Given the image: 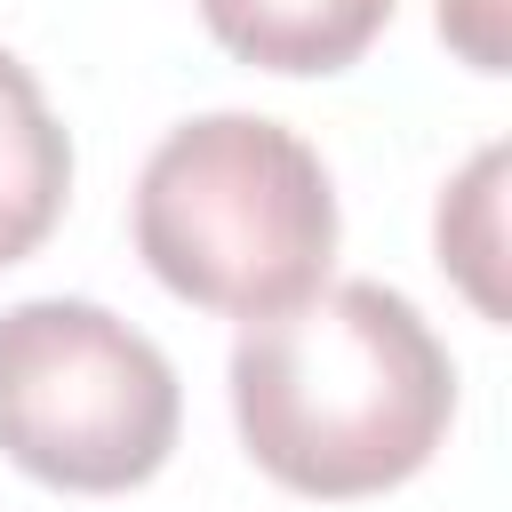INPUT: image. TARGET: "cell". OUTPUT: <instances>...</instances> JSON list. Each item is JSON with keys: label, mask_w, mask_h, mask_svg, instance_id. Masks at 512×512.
Here are the masks:
<instances>
[{"label": "cell", "mask_w": 512, "mask_h": 512, "mask_svg": "<svg viewBox=\"0 0 512 512\" xmlns=\"http://www.w3.org/2000/svg\"><path fill=\"white\" fill-rule=\"evenodd\" d=\"M456 416V368L432 320L384 280H320L256 312L232 344V424L248 456L320 504L416 480Z\"/></svg>", "instance_id": "obj_1"}, {"label": "cell", "mask_w": 512, "mask_h": 512, "mask_svg": "<svg viewBox=\"0 0 512 512\" xmlns=\"http://www.w3.org/2000/svg\"><path fill=\"white\" fill-rule=\"evenodd\" d=\"M136 256L200 312H280L328 280L336 192L320 152L264 112L168 128L136 176Z\"/></svg>", "instance_id": "obj_2"}, {"label": "cell", "mask_w": 512, "mask_h": 512, "mask_svg": "<svg viewBox=\"0 0 512 512\" xmlns=\"http://www.w3.org/2000/svg\"><path fill=\"white\" fill-rule=\"evenodd\" d=\"M184 424L168 352L88 296H32L0 312V456L40 488H144Z\"/></svg>", "instance_id": "obj_3"}, {"label": "cell", "mask_w": 512, "mask_h": 512, "mask_svg": "<svg viewBox=\"0 0 512 512\" xmlns=\"http://www.w3.org/2000/svg\"><path fill=\"white\" fill-rule=\"evenodd\" d=\"M400 0H200L216 48L256 72H344L392 24Z\"/></svg>", "instance_id": "obj_4"}, {"label": "cell", "mask_w": 512, "mask_h": 512, "mask_svg": "<svg viewBox=\"0 0 512 512\" xmlns=\"http://www.w3.org/2000/svg\"><path fill=\"white\" fill-rule=\"evenodd\" d=\"M72 192V144L40 96V80L0 48V264H24Z\"/></svg>", "instance_id": "obj_5"}, {"label": "cell", "mask_w": 512, "mask_h": 512, "mask_svg": "<svg viewBox=\"0 0 512 512\" xmlns=\"http://www.w3.org/2000/svg\"><path fill=\"white\" fill-rule=\"evenodd\" d=\"M504 144L472 152V168L440 192V264L464 280V296L488 312V320H512V296H504Z\"/></svg>", "instance_id": "obj_6"}, {"label": "cell", "mask_w": 512, "mask_h": 512, "mask_svg": "<svg viewBox=\"0 0 512 512\" xmlns=\"http://www.w3.org/2000/svg\"><path fill=\"white\" fill-rule=\"evenodd\" d=\"M440 32L464 48L472 72H504L512 40H504V0H440Z\"/></svg>", "instance_id": "obj_7"}]
</instances>
